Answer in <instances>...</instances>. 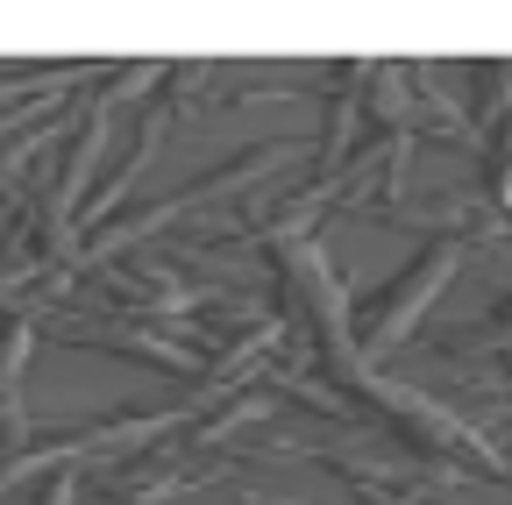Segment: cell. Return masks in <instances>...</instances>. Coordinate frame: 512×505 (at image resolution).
I'll return each instance as SVG.
<instances>
[{"label": "cell", "instance_id": "cell-4", "mask_svg": "<svg viewBox=\"0 0 512 505\" xmlns=\"http://www.w3.org/2000/svg\"><path fill=\"white\" fill-rule=\"evenodd\" d=\"M221 477V456H185L178 441L164 434L157 449H143L136 463H121V470H107V498H121V505H150V498H164V491H192V484H214Z\"/></svg>", "mask_w": 512, "mask_h": 505}, {"label": "cell", "instance_id": "cell-7", "mask_svg": "<svg viewBox=\"0 0 512 505\" xmlns=\"http://www.w3.org/2000/svg\"><path fill=\"white\" fill-rule=\"evenodd\" d=\"M505 107H512V57L470 65V136H477V129H498Z\"/></svg>", "mask_w": 512, "mask_h": 505}, {"label": "cell", "instance_id": "cell-9", "mask_svg": "<svg viewBox=\"0 0 512 505\" xmlns=\"http://www.w3.org/2000/svg\"><path fill=\"white\" fill-rule=\"evenodd\" d=\"M72 498H79V470H72V463H57V470H50V484H43V498H36V505H72Z\"/></svg>", "mask_w": 512, "mask_h": 505}, {"label": "cell", "instance_id": "cell-6", "mask_svg": "<svg viewBox=\"0 0 512 505\" xmlns=\"http://www.w3.org/2000/svg\"><path fill=\"white\" fill-rule=\"evenodd\" d=\"M36 313L29 306H0V434L8 456L29 449V413H22V370H29V342H36Z\"/></svg>", "mask_w": 512, "mask_h": 505}, {"label": "cell", "instance_id": "cell-5", "mask_svg": "<svg viewBox=\"0 0 512 505\" xmlns=\"http://www.w3.org/2000/svg\"><path fill=\"white\" fill-rule=\"evenodd\" d=\"M107 121H114V107H107L100 86L72 100V136H64V157H57V178H50V200L72 214V221H79V207H86V178H93V164H100V150H107Z\"/></svg>", "mask_w": 512, "mask_h": 505}, {"label": "cell", "instance_id": "cell-1", "mask_svg": "<svg viewBox=\"0 0 512 505\" xmlns=\"http://www.w3.org/2000/svg\"><path fill=\"white\" fill-rule=\"evenodd\" d=\"M264 257L278 271V328H285V356L299 370H313L320 385L335 392H356L377 363H363L356 349V321H349V285L335 278L328 249L313 235H285V242H264Z\"/></svg>", "mask_w": 512, "mask_h": 505}, {"label": "cell", "instance_id": "cell-8", "mask_svg": "<svg viewBox=\"0 0 512 505\" xmlns=\"http://www.w3.org/2000/svg\"><path fill=\"white\" fill-rule=\"evenodd\" d=\"M484 207L491 214H512V107L498 114V129L484 143Z\"/></svg>", "mask_w": 512, "mask_h": 505}, {"label": "cell", "instance_id": "cell-3", "mask_svg": "<svg viewBox=\"0 0 512 505\" xmlns=\"http://www.w3.org/2000/svg\"><path fill=\"white\" fill-rule=\"evenodd\" d=\"M470 257V242H456V235H434L427 249H420V257L392 278V285H384L377 292V306L363 313V335H356V349H363V363H384V356H392L413 328H420V313L434 306V292L448 285V278H456V264Z\"/></svg>", "mask_w": 512, "mask_h": 505}, {"label": "cell", "instance_id": "cell-2", "mask_svg": "<svg viewBox=\"0 0 512 505\" xmlns=\"http://www.w3.org/2000/svg\"><path fill=\"white\" fill-rule=\"evenodd\" d=\"M306 143H292V136H278V143H256V150H242V157H228L221 171H207V178H192L185 193H171V200H157V207H136V214H121V221H107V228H93L86 242H79V271H100V264H121V249H136L143 235H157V228H171V221H185L192 207H221V200H235L242 185H256L264 171H278V164H292Z\"/></svg>", "mask_w": 512, "mask_h": 505}]
</instances>
